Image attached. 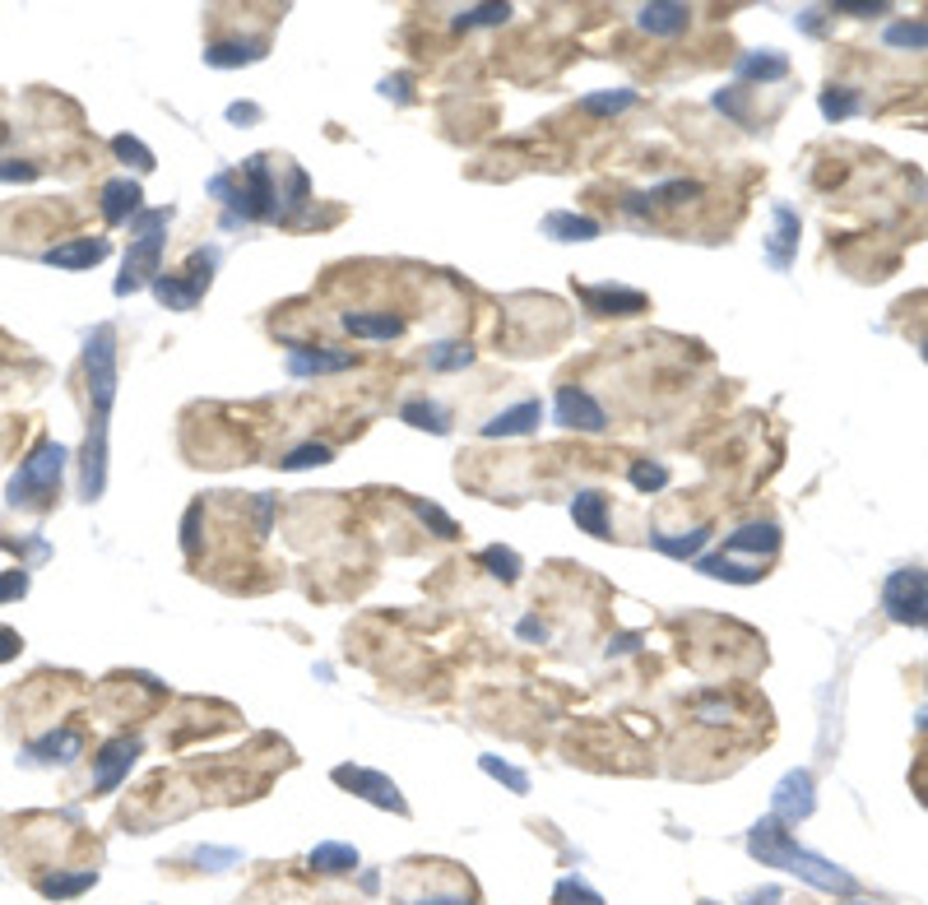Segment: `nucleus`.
I'll list each match as a JSON object with an SVG mask.
<instances>
[{
  "instance_id": "obj_13",
  "label": "nucleus",
  "mask_w": 928,
  "mask_h": 905,
  "mask_svg": "<svg viewBox=\"0 0 928 905\" xmlns=\"http://www.w3.org/2000/svg\"><path fill=\"white\" fill-rule=\"evenodd\" d=\"M771 812L789 827V822H808L812 812H818V785H812L808 771H785L780 785H776V799H771Z\"/></svg>"
},
{
  "instance_id": "obj_3",
  "label": "nucleus",
  "mask_w": 928,
  "mask_h": 905,
  "mask_svg": "<svg viewBox=\"0 0 928 905\" xmlns=\"http://www.w3.org/2000/svg\"><path fill=\"white\" fill-rule=\"evenodd\" d=\"M210 195L228 205L218 219L223 233H237L246 223H275V214H279V181H275V168H269L265 153H252V158H242L233 172L210 177Z\"/></svg>"
},
{
  "instance_id": "obj_14",
  "label": "nucleus",
  "mask_w": 928,
  "mask_h": 905,
  "mask_svg": "<svg viewBox=\"0 0 928 905\" xmlns=\"http://www.w3.org/2000/svg\"><path fill=\"white\" fill-rule=\"evenodd\" d=\"M771 237H766V265L776 269V275H789L794 269V256H799V237H803V223L789 205H771Z\"/></svg>"
},
{
  "instance_id": "obj_32",
  "label": "nucleus",
  "mask_w": 928,
  "mask_h": 905,
  "mask_svg": "<svg viewBox=\"0 0 928 905\" xmlns=\"http://www.w3.org/2000/svg\"><path fill=\"white\" fill-rule=\"evenodd\" d=\"M473 344H465V339H437V344H427V368L433 372H465L473 368Z\"/></svg>"
},
{
  "instance_id": "obj_42",
  "label": "nucleus",
  "mask_w": 928,
  "mask_h": 905,
  "mask_svg": "<svg viewBox=\"0 0 928 905\" xmlns=\"http://www.w3.org/2000/svg\"><path fill=\"white\" fill-rule=\"evenodd\" d=\"M409 507H414V515H418L423 525L433 530L437 539H446V543H450V539H460V525H456V520H450V515H446V511H441L437 502H423V497H414Z\"/></svg>"
},
{
  "instance_id": "obj_56",
  "label": "nucleus",
  "mask_w": 928,
  "mask_h": 905,
  "mask_svg": "<svg viewBox=\"0 0 928 905\" xmlns=\"http://www.w3.org/2000/svg\"><path fill=\"white\" fill-rule=\"evenodd\" d=\"M228 121L242 126V121H260V107L256 103H228Z\"/></svg>"
},
{
  "instance_id": "obj_61",
  "label": "nucleus",
  "mask_w": 928,
  "mask_h": 905,
  "mask_svg": "<svg viewBox=\"0 0 928 905\" xmlns=\"http://www.w3.org/2000/svg\"><path fill=\"white\" fill-rule=\"evenodd\" d=\"M701 905H715V901H701Z\"/></svg>"
},
{
  "instance_id": "obj_24",
  "label": "nucleus",
  "mask_w": 928,
  "mask_h": 905,
  "mask_svg": "<svg viewBox=\"0 0 928 905\" xmlns=\"http://www.w3.org/2000/svg\"><path fill=\"white\" fill-rule=\"evenodd\" d=\"M94 887H98V869H56V873L38 877V896H47V901H75Z\"/></svg>"
},
{
  "instance_id": "obj_4",
  "label": "nucleus",
  "mask_w": 928,
  "mask_h": 905,
  "mask_svg": "<svg viewBox=\"0 0 928 905\" xmlns=\"http://www.w3.org/2000/svg\"><path fill=\"white\" fill-rule=\"evenodd\" d=\"M168 223H172V205L158 210H140L130 219V252L121 260V275L111 284L117 298H130V292L149 288L158 275H163V252H168Z\"/></svg>"
},
{
  "instance_id": "obj_6",
  "label": "nucleus",
  "mask_w": 928,
  "mask_h": 905,
  "mask_svg": "<svg viewBox=\"0 0 928 905\" xmlns=\"http://www.w3.org/2000/svg\"><path fill=\"white\" fill-rule=\"evenodd\" d=\"M214 265H218V252L210 246H200V252H191V260H186V269L181 275H158L149 288H153V298L163 302L168 311H195L200 307V298L210 292V279H214Z\"/></svg>"
},
{
  "instance_id": "obj_21",
  "label": "nucleus",
  "mask_w": 928,
  "mask_h": 905,
  "mask_svg": "<svg viewBox=\"0 0 928 905\" xmlns=\"http://www.w3.org/2000/svg\"><path fill=\"white\" fill-rule=\"evenodd\" d=\"M780 543H785V534H780V525H776V520H753V525H743V530H734L729 539H724V549H719V553L776 557V553H780Z\"/></svg>"
},
{
  "instance_id": "obj_1",
  "label": "nucleus",
  "mask_w": 928,
  "mask_h": 905,
  "mask_svg": "<svg viewBox=\"0 0 928 905\" xmlns=\"http://www.w3.org/2000/svg\"><path fill=\"white\" fill-rule=\"evenodd\" d=\"M84 386H88V437L79 446V497L98 502L107 492V427L121 386V349L111 326L84 334Z\"/></svg>"
},
{
  "instance_id": "obj_8",
  "label": "nucleus",
  "mask_w": 928,
  "mask_h": 905,
  "mask_svg": "<svg viewBox=\"0 0 928 905\" xmlns=\"http://www.w3.org/2000/svg\"><path fill=\"white\" fill-rule=\"evenodd\" d=\"M330 780L339 785V789H349V795H358L362 803H372V808H386V812H395V818H409V799L399 795V785L391 780V776H381V771H372V766H334L330 771Z\"/></svg>"
},
{
  "instance_id": "obj_40",
  "label": "nucleus",
  "mask_w": 928,
  "mask_h": 905,
  "mask_svg": "<svg viewBox=\"0 0 928 905\" xmlns=\"http://www.w3.org/2000/svg\"><path fill=\"white\" fill-rule=\"evenodd\" d=\"M330 460H334V450H330L326 441H302V446H292L288 456L279 460V469H292V473H298V469H316V465H330Z\"/></svg>"
},
{
  "instance_id": "obj_17",
  "label": "nucleus",
  "mask_w": 928,
  "mask_h": 905,
  "mask_svg": "<svg viewBox=\"0 0 928 905\" xmlns=\"http://www.w3.org/2000/svg\"><path fill=\"white\" fill-rule=\"evenodd\" d=\"M98 210L103 219L117 228V223H130L135 214L145 210V191H140V181H130V177H111L103 181V191H98Z\"/></svg>"
},
{
  "instance_id": "obj_22",
  "label": "nucleus",
  "mask_w": 928,
  "mask_h": 905,
  "mask_svg": "<svg viewBox=\"0 0 928 905\" xmlns=\"http://www.w3.org/2000/svg\"><path fill=\"white\" fill-rule=\"evenodd\" d=\"M687 24H692V10L678 6V0H650V6L637 10V29L650 38H678L687 33Z\"/></svg>"
},
{
  "instance_id": "obj_51",
  "label": "nucleus",
  "mask_w": 928,
  "mask_h": 905,
  "mask_svg": "<svg viewBox=\"0 0 928 905\" xmlns=\"http://www.w3.org/2000/svg\"><path fill=\"white\" fill-rule=\"evenodd\" d=\"M831 10L835 14H850V19H877V14H887L892 6H887V0H877V6H850V0H835Z\"/></svg>"
},
{
  "instance_id": "obj_57",
  "label": "nucleus",
  "mask_w": 928,
  "mask_h": 905,
  "mask_svg": "<svg viewBox=\"0 0 928 905\" xmlns=\"http://www.w3.org/2000/svg\"><path fill=\"white\" fill-rule=\"evenodd\" d=\"M404 905H479L469 896H423V901H404Z\"/></svg>"
},
{
  "instance_id": "obj_50",
  "label": "nucleus",
  "mask_w": 928,
  "mask_h": 905,
  "mask_svg": "<svg viewBox=\"0 0 928 905\" xmlns=\"http://www.w3.org/2000/svg\"><path fill=\"white\" fill-rule=\"evenodd\" d=\"M42 168L38 163H29V158H6L0 163V181H33Z\"/></svg>"
},
{
  "instance_id": "obj_2",
  "label": "nucleus",
  "mask_w": 928,
  "mask_h": 905,
  "mask_svg": "<svg viewBox=\"0 0 928 905\" xmlns=\"http://www.w3.org/2000/svg\"><path fill=\"white\" fill-rule=\"evenodd\" d=\"M748 854L757 859L761 869L794 873L799 882H808V887H818V892H831V896H854V892H858V877H854V873L835 869L831 859L803 850L794 835L785 831V822L776 818V812H766V818L748 831Z\"/></svg>"
},
{
  "instance_id": "obj_54",
  "label": "nucleus",
  "mask_w": 928,
  "mask_h": 905,
  "mask_svg": "<svg viewBox=\"0 0 928 905\" xmlns=\"http://www.w3.org/2000/svg\"><path fill=\"white\" fill-rule=\"evenodd\" d=\"M631 650H641V631H622V637L608 641V660H614V654H631Z\"/></svg>"
},
{
  "instance_id": "obj_12",
  "label": "nucleus",
  "mask_w": 928,
  "mask_h": 905,
  "mask_svg": "<svg viewBox=\"0 0 928 905\" xmlns=\"http://www.w3.org/2000/svg\"><path fill=\"white\" fill-rule=\"evenodd\" d=\"M140 753H145V743L130 738V734L103 743L98 757H94V795H111V789H121V780L130 776V766H135Z\"/></svg>"
},
{
  "instance_id": "obj_60",
  "label": "nucleus",
  "mask_w": 928,
  "mask_h": 905,
  "mask_svg": "<svg viewBox=\"0 0 928 905\" xmlns=\"http://www.w3.org/2000/svg\"><path fill=\"white\" fill-rule=\"evenodd\" d=\"M854 905H868V901H854Z\"/></svg>"
},
{
  "instance_id": "obj_26",
  "label": "nucleus",
  "mask_w": 928,
  "mask_h": 905,
  "mask_svg": "<svg viewBox=\"0 0 928 905\" xmlns=\"http://www.w3.org/2000/svg\"><path fill=\"white\" fill-rule=\"evenodd\" d=\"M543 237H553V242H595L604 228H599V219L590 214H572V210H553L548 219L538 223Z\"/></svg>"
},
{
  "instance_id": "obj_11",
  "label": "nucleus",
  "mask_w": 928,
  "mask_h": 905,
  "mask_svg": "<svg viewBox=\"0 0 928 905\" xmlns=\"http://www.w3.org/2000/svg\"><path fill=\"white\" fill-rule=\"evenodd\" d=\"M701 195V181L692 177H673V181H660V187L650 191H631L622 195V214L627 219H654L660 210H673V205H687V200Z\"/></svg>"
},
{
  "instance_id": "obj_36",
  "label": "nucleus",
  "mask_w": 928,
  "mask_h": 905,
  "mask_svg": "<svg viewBox=\"0 0 928 905\" xmlns=\"http://www.w3.org/2000/svg\"><path fill=\"white\" fill-rule=\"evenodd\" d=\"M818 107H822L826 121H850L854 111L864 107V94H858V88H845V84H831V88H822Z\"/></svg>"
},
{
  "instance_id": "obj_29",
  "label": "nucleus",
  "mask_w": 928,
  "mask_h": 905,
  "mask_svg": "<svg viewBox=\"0 0 928 905\" xmlns=\"http://www.w3.org/2000/svg\"><path fill=\"white\" fill-rule=\"evenodd\" d=\"M311 205V177L302 168L284 172V191H279V214L275 223H302V210Z\"/></svg>"
},
{
  "instance_id": "obj_20",
  "label": "nucleus",
  "mask_w": 928,
  "mask_h": 905,
  "mask_svg": "<svg viewBox=\"0 0 928 905\" xmlns=\"http://www.w3.org/2000/svg\"><path fill=\"white\" fill-rule=\"evenodd\" d=\"M538 423H543V404L538 400H520V404H511V409L492 414L479 427V437H488V441H497V437H530Z\"/></svg>"
},
{
  "instance_id": "obj_16",
  "label": "nucleus",
  "mask_w": 928,
  "mask_h": 905,
  "mask_svg": "<svg viewBox=\"0 0 928 905\" xmlns=\"http://www.w3.org/2000/svg\"><path fill=\"white\" fill-rule=\"evenodd\" d=\"M111 256V242L107 237H71V242H56L42 252V265H56V269H94Z\"/></svg>"
},
{
  "instance_id": "obj_58",
  "label": "nucleus",
  "mask_w": 928,
  "mask_h": 905,
  "mask_svg": "<svg viewBox=\"0 0 928 905\" xmlns=\"http://www.w3.org/2000/svg\"><path fill=\"white\" fill-rule=\"evenodd\" d=\"M799 29L803 33H822V10H803L799 14Z\"/></svg>"
},
{
  "instance_id": "obj_15",
  "label": "nucleus",
  "mask_w": 928,
  "mask_h": 905,
  "mask_svg": "<svg viewBox=\"0 0 928 905\" xmlns=\"http://www.w3.org/2000/svg\"><path fill=\"white\" fill-rule=\"evenodd\" d=\"M353 362L358 358L349 349L298 344V339H288V376H334V372H349Z\"/></svg>"
},
{
  "instance_id": "obj_48",
  "label": "nucleus",
  "mask_w": 928,
  "mask_h": 905,
  "mask_svg": "<svg viewBox=\"0 0 928 905\" xmlns=\"http://www.w3.org/2000/svg\"><path fill=\"white\" fill-rule=\"evenodd\" d=\"M195 864H205L210 873H223V869H233V864H237V850H218V845H200V850H195Z\"/></svg>"
},
{
  "instance_id": "obj_38",
  "label": "nucleus",
  "mask_w": 928,
  "mask_h": 905,
  "mask_svg": "<svg viewBox=\"0 0 928 905\" xmlns=\"http://www.w3.org/2000/svg\"><path fill=\"white\" fill-rule=\"evenodd\" d=\"M506 19H511V6H469L450 24H456V33H469V29H502Z\"/></svg>"
},
{
  "instance_id": "obj_18",
  "label": "nucleus",
  "mask_w": 928,
  "mask_h": 905,
  "mask_svg": "<svg viewBox=\"0 0 928 905\" xmlns=\"http://www.w3.org/2000/svg\"><path fill=\"white\" fill-rule=\"evenodd\" d=\"M84 753V734L79 730H47L42 738H33L29 748H24V762H33V766H65V762H75Z\"/></svg>"
},
{
  "instance_id": "obj_19",
  "label": "nucleus",
  "mask_w": 928,
  "mask_h": 905,
  "mask_svg": "<svg viewBox=\"0 0 928 905\" xmlns=\"http://www.w3.org/2000/svg\"><path fill=\"white\" fill-rule=\"evenodd\" d=\"M269 56V38H218L205 47V65L214 71H237V65H256Z\"/></svg>"
},
{
  "instance_id": "obj_34",
  "label": "nucleus",
  "mask_w": 928,
  "mask_h": 905,
  "mask_svg": "<svg viewBox=\"0 0 928 905\" xmlns=\"http://www.w3.org/2000/svg\"><path fill=\"white\" fill-rule=\"evenodd\" d=\"M637 103H641L637 88H604V94H585L580 111L585 117H622V111L637 107Z\"/></svg>"
},
{
  "instance_id": "obj_28",
  "label": "nucleus",
  "mask_w": 928,
  "mask_h": 905,
  "mask_svg": "<svg viewBox=\"0 0 928 905\" xmlns=\"http://www.w3.org/2000/svg\"><path fill=\"white\" fill-rule=\"evenodd\" d=\"M358 850L344 845V841H321L311 854H307V869L311 873H326V877H344V873H358Z\"/></svg>"
},
{
  "instance_id": "obj_35",
  "label": "nucleus",
  "mask_w": 928,
  "mask_h": 905,
  "mask_svg": "<svg viewBox=\"0 0 928 905\" xmlns=\"http://www.w3.org/2000/svg\"><path fill=\"white\" fill-rule=\"evenodd\" d=\"M479 567H483L492 581L511 585V581H520V572H525V562H520V553H515V549H502V543H488V549L479 553Z\"/></svg>"
},
{
  "instance_id": "obj_45",
  "label": "nucleus",
  "mask_w": 928,
  "mask_h": 905,
  "mask_svg": "<svg viewBox=\"0 0 928 905\" xmlns=\"http://www.w3.org/2000/svg\"><path fill=\"white\" fill-rule=\"evenodd\" d=\"M711 107H715V111H724V117H729V121L748 126V107H743V84H734V88H719V94L711 98Z\"/></svg>"
},
{
  "instance_id": "obj_55",
  "label": "nucleus",
  "mask_w": 928,
  "mask_h": 905,
  "mask_svg": "<svg viewBox=\"0 0 928 905\" xmlns=\"http://www.w3.org/2000/svg\"><path fill=\"white\" fill-rule=\"evenodd\" d=\"M381 94H395L399 103H414V94H409V75H395V79H381Z\"/></svg>"
},
{
  "instance_id": "obj_43",
  "label": "nucleus",
  "mask_w": 928,
  "mask_h": 905,
  "mask_svg": "<svg viewBox=\"0 0 928 905\" xmlns=\"http://www.w3.org/2000/svg\"><path fill=\"white\" fill-rule=\"evenodd\" d=\"M627 479H631V488L637 492H660V488H669V465H660V460H637L627 469Z\"/></svg>"
},
{
  "instance_id": "obj_7",
  "label": "nucleus",
  "mask_w": 928,
  "mask_h": 905,
  "mask_svg": "<svg viewBox=\"0 0 928 905\" xmlns=\"http://www.w3.org/2000/svg\"><path fill=\"white\" fill-rule=\"evenodd\" d=\"M882 608L900 627H924L928 631V572L900 567L882 581Z\"/></svg>"
},
{
  "instance_id": "obj_9",
  "label": "nucleus",
  "mask_w": 928,
  "mask_h": 905,
  "mask_svg": "<svg viewBox=\"0 0 928 905\" xmlns=\"http://www.w3.org/2000/svg\"><path fill=\"white\" fill-rule=\"evenodd\" d=\"M576 298L585 311L595 316H618V321H631V316H646L650 298L641 288H622V284H580Z\"/></svg>"
},
{
  "instance_id": "obj_10",
  "label": "nucleus",
  "mask_w": 928,
  "mask_h": 905,
  "mask_svg": "<svg viewBox=\"0 0 928 905\" xmlns=\"http://www.w3.org/2000/svg\"><path fill=\"white\" fill-rule=\"evenodd\" d=\"M553 418L557 427H572V433H608V414H604V404L585 391V386H562L557 400H553Z\"/></svg>"
},
{
  "instance_id": "obj_33",
  "label": "nucleus",
  "mask_w": 928,
  "mask_h": 905,
  "mask_svg": "<svg viewBox=\"0 0 928 905\" xmlns=\"http://www.w3.org/2000/svg\"><path fill=\"white\" fill-rule=\"evenodd\" d=\"M711 530H687V534H650V549L664 553V557H678V562H696L701 549H706Z\"/></svg>"
},
{
  "instance_id": "obj_39",
  "label": "nucleus",
  "mask_w": 928,
  "mask_h": 905,
  "mask_svg": "<svg viewBox=\"0 0 928 905\" xmlns=\"http://www.w3.org/2000/svg\"><path fill=\"white\" fill-rule=\"evenodd\" d=\"M111 153L121 158V163H130L135 172H153L158 168V158L145 140H135V135H111Z\"/></svg>"
},
{
  "instance_id": "obj_52",
  "label": "nucleus",
  "mask_w": 928,
  "mask_h": 905,
  "mask_svg": "<svg viewBox=\"0 0 928 905\" xmlns=\"http://www.w3.org/2000/svg\"><path fill=\"white\" fill-rule=\"evenodd\" d=\"M19 650H24V637H19L14 627H6V622H0V664L19 660Z\"/></svg>"
},
{
  "instance_id": "obj_53",
  "label": "nucleus",
  "mask_w": 928,
  "mask_h": 905,
  "mask_svg": "<svg viewBox=\"0 0 928 905\" xmlns=\"http://www.w3.org/2000/svg\"><path fill=\"white\" fill-rule=\"evenodd\" d=\"M515 637H520V641H538V646H543V641H548V627H543L538 618H520V622H515Z\"/></svg>"
},
{
  "instance_id": "obj_23",
  "label": "nucleus",
  "mask_w": 928,
  "mask_h": 905,
  "mask_svg": "<svg viewBox=\"0 0 928 905\" xmlns=\"http://www.w3.org/2000/svg\"><path fill=\"white\" fill-rule=\"evenodd\" d=\"M789 75V56H780V52H743L738 61H734V79L738 84H780Z\"/></svg>"
},
{
  "instance_id": "obj_25",
  "label": "nucleus",
  "mask_w": 928,
  "mask_h": 905,
  "mask_svg": "<svg viewBox=\"0 0 928 905\" xmlns=\"http://www.w3.org/2000/svg\"><path fill=\"white\" fill-rule=\"evenodd\" d=\"M572 520H576L580 534L608 539V497H604L599 488H580V492L572 497Z\"/></svg>"
},
{
  "instance_id": "obj_5",
  "label": "nucleus",
  "mask_w": 928,
  "mask_h": 905,
  "mask_svg": "<svg viewBox=\"0 0 928 905\" xmlns=\"http://www.w3.org/2000/svg\"><path fill=\"white\" fill-rule=\"evenodd\" d=\"M65 465H71V446L42 437L10 479L6 502L10 507H52V497L61 492V479H65Z\"/></svg>"
},
{
  "instance_id": "obj_47",
  "label": "nucleus",
  "mask_w": 928,
  "mask_h": 905,
  "mask_svg": "<svg viewBox=\"0 0 928 905\" xmlns=\"http://www.w3.org/2000/svg\"><path fill=\"white\" fill-rule=\"evenodd\" d=\"M729 715H734V706L724 696H696V720L701 724H724Z\"/></svg>"
},
{
  "instance_id": "obj_44",
  "label": "nucleus",
  "mask_w": 928,
  "mask_h": 905,
  "mask_svg": "<svg viewBox=\"0 0 928 905\" xmlns=\"http://www.w3.org/2000/svg\"><path fill=\"white\" fill-rule=\"evenodd\" d=\"M553 905H608L595 887H585L580 877H562L553 887Z\"/></svg>"
},
{
  "instance_id": "obj_46",
  "label": "nucleus",
  "mask_w": 928,
  "mask_h": 905,
  "mask_svg": "<svg viewBox=\"0 0 928 905\" xmlns=\"http://www.w3.org/2000/svg\"><path fill=\"white\" fill-rule=\"evenodd\" d=\"M29 567L19 562V567H10V572H0V604H10V599H24L29 595Z\"/></svg>"
},
{
  "instance_id": "obj_27",
  "label": "nucleus",
  "mask_w": 928,
  "mask_h": 905,
  "mask_svg": "<svg viewBox=\"0 0 928 905\" xmlns=\"http://www.w3.org/2000/svg\"><path fill=\"white\" fill-rule=\"evenodd\" d=\"M339 326L358 339H399L404 334V316H391V311H344L339 316Z\"/></svg>"
},
{
  "instance_id": "obj_31",
  "label": "nucleus",
  "mask_w": 928,
  "mask_h": 905,
  "mask_svg": "<svg viewBox=\"0 0 928 905\" xmlns=\"http://www.w3.org/2000/svg\"><path fill=\"white\" fill-rule=\"evenodd\" d=\"M399 423H409V427H418V433H433V437H450V414L441 409V404H433V400H404L399 404Z\"/></svg>"
},
{
  "instance_id": "obj_30",
  "label": "nucleus",
  "mask_w": 928,
  "mask_h": 905,
  "mask_svg": "<svg viewBox=\"0 0 928 905\" xmlns=\"http://www.w3.org/2000/svg\"><path fill=\"white\" fill-rule=\"evenodd\" d=\"M692 567L711 581H729V585H757L766 572L761 567H748V562H734L729 553H711V557H696Z\"/></svg>"
},
{
  "instance_id": "obj_49",
  "label": "nucleus",
  "mask_w": 928,
  "mask_h": 905,
  "mask_svg": "<svg viewBox=\"0 0 928 905\" xmlns=\"http://www.w3.org/2000/svg\"><path fill=\"white\" fill-rule=\"evenodd\" d=\"M200 515H205V502H195V507L186 511V520H181V549H186L191 557H195V549H200Z\"/></svg>"
},
{
  "instance_id": "obj_41",
  "label": "nucleus",
  "mask_w": 928,
  "mask_h": 905,
  "mask_svg": "<svg viewBox=\"0 0 928 905\" xmlns=\"http://www.w3.org/2000/svg\"><path fill=\"white\" fill-rule=\"evenodd\" d=\"M479 771L483 776H492V780H502L511 795H530V776L520 771V766H511V762H502V757H479Z\"/></svg>"
},
{
  "instance_id": "obj_59",
  "label": "nucleus",
  "mask_w": 928,
  "mask_h": 905,
  "mask_svg": "<svg viewBox=\"0 0 928 905\" xmlns=\"http://www.w3.org/2000/svg\"><path fill=\"white\" fill-rule=\"evenodd\" d=\"M919 730H928V711H924V715H919Z\"/></svg>"
},
{
  "instance_id": "obj_37",
  "label": "nucleus",
  "mask_w": 928,
  "mask_h": 905,
  "mask_svg": "<svg viewBox=\"0 0 928 905\" xmlns=\"http://www.w3.org/2000/svg\"><path fill=\"white\" fill-rule=\"evenodd\" d=\"M882 42L896 47V52H928V24H919V19H900V24L882 29Z\"/></svg>"
}]
</instances>
